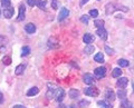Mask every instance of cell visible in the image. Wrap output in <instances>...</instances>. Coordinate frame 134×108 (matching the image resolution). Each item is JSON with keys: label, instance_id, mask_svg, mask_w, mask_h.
<instances>
[{"label": "cell", "instance_id": "obj_1", "mask_svg": "<svg viewBox=\"0 0 134 108\" xmlns=\"http://www.w3.org/2000/svg\"><path fill=\"white\" fill-rule=\"evenodd\" d=\"M84 94H85L86 96H90V97H97L99 95V90L96 88V87L91 86V87H88V88L84 89Z\"/></svg>", "mask_w": 134, "mask_h": 108}, {"label": "cell", "instance_id": "obj_2", "mask_svg": "<svg viewBox=\"0 0 134 108\" xmlns=\"http://www.w3.org/2000/svg\"><path fill=\"white\" fill-rule=\"evenodd\" d=\"M65 97V90L60 88V87H56L55 89V94H54V98H55L56 101H63V99Z\"/></svg>", "mask_w": 134, "mask_h": 108}, {"label": "cell", "instance_id": "obj_3", "mask_svg": "<svg viewBox=\"0 0 134 108\" xmlns=\"http://www.w3.org/2000/svg\"><path fill=\"white\" fill-rule=\"evenodd\" d=\"M94 75L98 78V79H100V78H103V77L106 75V68H105V67L95 68V69H94Z\"/></svg>", "mask_w": 134, "mask_h": 108}, {"label": "cell", "instance_id": "obj_4", "mask_svg": "<svg viewBox=\"0 0 134 108\" xmlns=\"http://www.w3.org/2000/svg\"><path fill=\"white\" fill-rule=\"evenodd\" d=\"M83 81L85 82L86 85H93L94 84V81H95V78L93 75H91V74H85L83 76Z\"/></svg>", "mask_w": 134, "mask_h": 108}, {"label": "cell", "instance_id": "obj_5", "mask_svg": "<svg viewBox=\"0 0 134 108\" xmlns=\"http://www.w3.org/2000/svg\"><path fill=\"white\" fill-rule=\"evenodd\" d=\"M25 16H26V8H25L24 5H20L19 6V14H18V17H17V21H23L25 19Z\"/></svg>", "mask_w": 134, "mask_h": 108}, {"label": "cell", "instance_id": "obj_6", "mask_svg": "<svg viewBox=\"0 0 134 108\" xmlns=\"http://www.w3.org/2000/svg\"><path fill=\"white\" fill-rule=\"evenodd\" d=\"M105 98H106V100H108L110 103L111 101H114L115 100V93L112 89L107 88L106 91H105Z\"/></svg>", "mask_w": 134, "mask_h": 108}, {"label": "cell", "instance_id": "obj_7", "mask_svg": "<svg viewBox=\"0 0 134 108\" xmlns=\"http://www.w3.org/2000/svg\"><path fill=\"white\" fill-rule=\"evenodd\" d=\"M68 15H69V10L67 9V8H62L60 11H59V15H58V20L59 21H62V20H64L65 18L68 17Z\"/></svg>", "mask_w": 134, "mask_h": 108}, {"label": "cell", "instance_id": "obj_8", "mask_svg": "<svg viewBox=\"0 0 134 108\" xmlns=\"http://www.w3.org/2000/svg\"><path fill=\"white\" fill-rule=\"evenodd\" d=\"M96 35L99 36V38L103 39V40H106L107 39V31H106V29L104 28V27L98 28L97 31H96Z\"/></svg>", "mask_w": 134, "mask_h": 108}, {"label": "cell", "instance_id": "obj_9", "mask_svg": "<svg viewBox=\"0 0 134 108\" xmlns=\"http://www.w3.org/2000/svg\"><path fill=\"white\" fill-rule=\"evenodd\" d=\"M48 91H47V94H46V98L47 99H52L54 98V94H55V89H56V86H54L52 84H48Z\"/></svg>", "mask_w": 134, "mask_h": 108}, {"label": "cell", "instance_id": "obj_10", "mask_svg": "<svg viewBox=\"0 0 134 108\" xmlns=\"http://www.w3.org/2000/svg\"><path fill=\"white\" fill-rule=\"evenodd\" d=\"M14 12H15L14 8H12V7H8V8H5V9H3V16H5V18L10 19L12 16H14Z\"/></svg>", "mask_w": 134, "mask_h": 108}, {"label": "cell", "instance_id": "obj_11", "mask_svg": "<svg viewBox=\"0 0 134 108\" xmlns=\"http://www.w3.org/2000/svg\"><path fill=\"white\" fill-rule=\"evenodd\" d=\"M127 84H129V79L126 77H121L116 82L117 87H120V88H125L127 86Z\"/></svg>", "mask_w": 134, "mask_h": 108}, {"label": "cell", "instance_id": "obj_12", "mask_svg": "<svg viewBox=\"0 0 134 108\" xmlns=\"http://www.w3.org/2000/svg\"><path fill=\"white\" fill-rule=\"evenodd\" d=\"M7 45H8V39L5 36H0V51L6 50Z\"/></svg>", "mask_w": 134, "mask_h": 108}, {"label": "cell", "instance_id": "obj_13", "mask_svg": "<svg viewBox=\"0 0 134 108\" xmlns=\"http://www.w3.org/2000/svg\"><path fill=\"white\" fill-rule=\"evenodd\" d=\"M115 10H116V6L114 5V3H107V5L105 6V12H106V15H112Z\"/></svg>", "mask_w": 134, "mask_h": 108}, {"label": "cell", "instance_id": "obj_14", "mask_svg": "<svg viewBox=\"0 0 134 108\" xmlns=\"http://www.w3.org/2000/svg\"><path fill=\"white\" fill-rule=\"evenodd\" d=\"M83 41L87 45H91L94 41V36L91 35V34H85L83 36Z\"/></svg>", "mask_w": 134, "mask_h": 108}, {"label": "cell", "instance_id": "obj_15", "mask_svg": "<svg viewBox=\"0 0 134 108\" xmlns=\"http://www.w3.org/2000/svg\"><path fill=\"white\" fill-rule=\"evenodd\" d=\"M25 30H26L27 34H34V32L36 31V26L34 23H27L26 26H25Z\"/></svg>", "mask_w": 134, "mask_h": 108}, {"label": "cell", "instance_id": "obj_16", "mask_svg": "<svg viewBox=\"0 0 134 108\" xmlns=\"http://www.w3.org/2000/svg\"><path fill=\"white\" fill-rule=\"evenodd\" d=\"M68 96L70 99H76L79 97V91L77 89H70L68 91Z\"/></svg>", "mask_w": 134, "mask_h": 108}, {"label": "cell", "instance_id": "obj_17", "mask_svg": "<svg viewBox=\"0 0 134 108\" xmlns=\"http://www.w3.org/2000/svg\"><path fill=\"white\" fill-rule=\"evenodd\" d=\"M97 105L99 106V108H113L108 100H99L97 103Z\"/></svg>", "mask_w": 134, "mask_h": 108}, {"label": "cell", "instance_id": "obj_18", "mask_svg": "<svg viewBox=\"0 0 134 108\" xmlns=\"http://www.w3.org/2000/svg\"><path fill=\"white\" fill-rule=\"evenodd\" d=\"M36 5L37 7L41 10H46V5H47V1L45 0H36Z\"/></svg>", "mask_w": 134, "mask_h": 108}, {"label": "cell", "instance_id": "obj_19", "mask_svg": "<svg viewBox=\"0 0 134 108\" xmlns=\"http://www.w3.org/2000/svg\"><path fill=\"white\" fill-rule=\"evenodd\" d=\"M94 60L96 61V63H99V64L104 63V55H103L102 52H98V53H96V55L94 56Z\"/></svg>", "mask_w": 134, "mask_h": 108}, {"label": "cell", "instance_id": "obj_20", "mask_svg": "<svg viewBox=\"0 0 134 108\" xmlns=\"http://www.w3.org/2000/svg\"><path fill=\"white\" fill-rule=\"evenodd\" d=\"M39 93V89L37 88V87H32V88H30L28 91H27V96L30 97V96H35V95H37Z\"/></svg>", "mask_w": 134, "mask_h": 108}, {"label": "cell", "instance_id": "obj_21", "mask_svg": "<svg viewBox=\"0 0 134 108\" xmlns=\"http://www.w3.org/2000/svg\"><path fill=\"white\" fill-rule=\"evenodd\" d=\"M25 68H26V66L23 65V64H21V65H19V66H17L16 69H15V74L17 75V76H19V75H21V74L24 73Z\"/></svg>", "mask_w": 134, "mask_h": 108}, {"label": "cell", "instance_id": "obj_22", "mask_svg": "<svg viewBox=\"0 0 134 108\" xmlns=\"http://www.w3.org/2000/svg\"><path fill=\"white\" fill-rule=\"evenodd\" d=\"M95 50V47L92 45H87L85 46V49H84V52L86 53V55H91V53H93Z\"/></svg>", "mask_w": 134, "mask_h": 108}, {"label": "cell", "instance_id": "obj_23", "mask_svg": "<svg viewBox=\"0 0 134 108\" xmlns=\"http://www.w3.org/2000/svg\"><path fill=\"white\" fill-rule=\"evenodd\" d=\"M48 47H50V48L58 47V41L55 38H54V37H52V38L48 40Z\"/></svg>", "mask_w": 134, "mask_h": 108}, {"label": "cell", "instance_id": "obj_24", "mask_svg": "<svg viewBox=\"0 0 134 108\" xmlns=\"http://www.w3.org/2000/svg\"><path fill=\"white\" fill-rule=\"evenodd\" d=\"M121 75H122V70H121V68H114V69H113L112 77L119 78V77H121Z\"/></svg>", "mask_w": 134, "mask_h": 108}, {"label": "cell", "instance_id": "obj_25", "mask_svg": "<svg viewBox=\"0 0 134 108\" xmlns=\"http://www.w3.org/2000/svg\"><path fill=\"white\" fill-rule=\"evenodd\" d=\"M126 95H127V91L125 89H119V91H117V96H119L120 99H125Z\"/></svg>", "mask_w": 134, "mask_h": 108}, {"label": "cell", "instance_id": "obj_26", "mask_svg": "<svg viewBox=\"0 0 134 108\" xmlns=\"http://www.w3.org/2000/svg\"><path fill=\"white\" fill-rule=\"evenodd\" d=\"M29 53H30V48H29L28 46H24L23 49H21V56L26 57V56L29 55Z\"/></svg>", "mask_w": 134, "mask_h": 108}, {"label": "cell", "instance_id": "obj_27", "mask_svg": "<svg viewBox=\"0 0 134 108\" xmlns=\"http://www.w3.org/2000/svg\"><path fill=\"white\" fill-rule=\"evenodd\" d=\"M117 64L120 65V67H129V65H130V63L126 59H119Z\"/></svg>", "mask_w": 134, "mask_h": 108}, {"label": "cell", "instance_id": "obj_28", "mask_svg": "<svg viewBox=\"0 0 134 108\" xmlns=\"http://www.w3.org/2000/svg\"><path fill=\"white\" fill-rule=\"evenodd\" d=\"M121 108H132V105H131V103L126 100V98H125V99H123L122 104H121Z\"/></svg>", "mask_w": 134, "mask_h": 108}, {"label": "cell", "instance_id": "obj_29", "mask_svg": "<svg viewBox=\"0 0 134 108\" xmlns=\"http://www.w3.org/2000/svg\"><path fill=\"white\" fill-rule=\"evenodd\" d=\"M104 23H105V22H104L103 19H96L95 21H94V25H95V26L97 27V28H102V27L104 26Z\"/></svg>", "mask_w": 134, "mask_h": 108}, {"label": "cell", "instance_id": "obj_30", "mask_svg": "<svg viewBox=\"0 0 134 108\" xmlns=\"http://www.w3.org/2000/svg\"><path fill=\"white\" fill-rule=\"evenodd\" d=\"M2 63L5 64L6 66H9L11 64V58L9 56H5L3 57V59H2Z\"/></svg>", "mask_w": 134, "mask_h": 108}, {"label": "cell", "instance_id": "obj_31", "mask_svg": "<svg viewBox=\"0 0 134 108\" xmlns=\"http://www.w3.org/2000/svg\"><path fill=\"white\" fill-rule=\"evenodd\" d=\"M10 3H11V0H1V5L3 7V9H5V8L10 7Z\"/></svg>", "mask_w": 134, "mask_h": 108}, {"label": "cell", "instance_id": "obj_32", "mask_svg": "<svg viewBox=\"0 0 134 108\" xmlns=\"http://www.w3.org/2000/svg\"><path fill=\"white\" fill-rule=\"evenodd\" d=\"M88 105H90V101H88V100H81V101H79V104H78V106L81 107V108L87 107Z\"/></svg>", "mask_w": 134, "mask_h": 108}, {"label": "cell", "instance_id": "obj_33", "mask_svg": "<svg viewBox=\"0 0 134 108\" xmlns=\"http://www.w3.org/2000/svg\"><path fill=\"white\" fill-rule=\"evenodd\" d=\"M90 16H91V17H93V18H96L98 16V11L96 10V9H92L90 11Z\"/></svg>", "mask_w": 134, "mask_h": 108}, {"label": "cell", "instance_id": "obj_34", "mask_svg": "<svg viewBox=\"0 0 134 108\" xmlns=\"http://www.w3.org/2000/svg\"><path fill=\"white\" fill-rule=\"evenodd\" d=\"M81 21L83 23H88V16H86V15H83L82 17H81Z\"/></svg>", "mask_w": 134, "mask_h": 108}, {"label": "cell", "instance_id": "obj_35", "mask_svg": "<svg viewBox=\"0 0 134 108\" xmlns=\"http://www.w3.org/2000/svg\"><path fill=\"white\" fill-rule=\"evenodd\" d=\"M105 51H106V53H108V55H114V50L108 47V46H105Z\"/></svg>", "mask_w": 134, "mask_h": 108}, {"label": "cell", "instance_id": "obj_36", "mask_svg": "<svg viewBox=\"0 0 134 108\" xmlns=\"http://www.w3.org/2000/svg\"><path fill=\"white\" fill-rule=\"evenodd\" d=\"M116 9L117 10H122L124 12H126L129 9H127V7H124V6H119V7H116Z\"/></svg>", "mask_w": 134, "mask_h": 108}, {"label": "cell", "instance_id": "obj_37", "mask_svg": "<svg viewBox=\"0 0 134 108\" xmlns=\"http://www.w3.org/2000/svg\"><path fill=\"white\" fill-rule=\"evenodd\" d=\"M27 3L30 7H34V6L36 5V0H27Z\"/></svg>", "mask_w": 134, "mask_h": 108}, {"label": "cell", "instance_id": "obj_38", "mask_svg": "<svg viewBox=\"0 0 134 108\" xmlns=\"http://www.w3.org/2000/svg\"><path fill=\"white\" fill-rule=\"evenodd\" d=\"M52 8H53V9H57V0H53Z\"/></svg>", "mask_w": 134, "mask_h": 108}, {"label": "cell", "instance_id": "obj_39", "mask_svg": "<svg viewBox=\"0 0 134 108\" xmlns=\"http://www.w3.org/2000/svg\"><path fill=\"white\" fill-rule=\"evenodd\" d=\"M59 108H76V107H75V106H68V107H67V106H64V105H60Z\"/></svg>", "mask_w": 134, "mask_h": 108}, {"label": "cell", "instance_id": "obj_40", "mask_svg": "<svg viewBox=\"0 0 134 108\" xmlns=\"http://www.w3.org/2000/svg\"><path fill=\"white\" fill-rule=\"evenodd\" d=\"M12 108H26V107L23 106V105H15V106L12 107Z\"/></svg>", "mask_w": 134, "mask_h": 108}, {"label": "cell", "instance_id": "obj_41", "mask_svg": "<svg viewBox=\"0 0 134 108\" xmlns=\"http://www.w3.org/2000/svg\"><path fill=\"white\" fill-rule=\"evenodd\" d=\"M3 103V95L0 93V104H2Z\"/></svg>", "mask_w": 134, "mask_h": 108}, {"label": "cell", "instance_id": "obj_42", "mask_svg": "<svg viewBox=\"0 0 134 108\" xmlns=\"http://www.w3.org/2000/svg\"><path fill=\"white\" fill-rule=\"evenodd\" d=\"M87 1H88V0H82V2H81V6H83L84 3H86Z\"/></svg>", "mask_w": 134, "mask_h": 108}, {"label": "cell", "instance_id": "obj_43", "mask_svg": "<svg viewBox=\"0 0 134 108\" xmlns=\"http://www.w3.org/2000/svg\"><path fill=\"white\" fill-rule=\"evenodd\" d=\"M132 87H133V91H134V82H133V84H132Z\"/></svg>", "mask_w": 134, "mask_h": 108}, {"label": "cell", "instance_id": "obj_44", "mask_svg": "<svg viewBox=\"0 0 134 108\" xmlns=\"http://www.w3.org/2000/svg\"><path fill=\"white\" fill-rule=\"evenodd\" d=\"M98 1H99V0H98Z\"/></svg>", "mask_w": 134, "mask_h": 108}]
</instances>
